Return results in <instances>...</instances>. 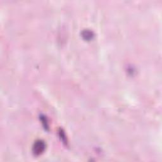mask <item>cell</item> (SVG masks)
<instances>
[{
    "mask_svg": "<svg viewBox=\"0 0 162 162\" xmlns=\"http://www.w3.org/2000/svg\"><path fill=\"white\" fill-rule=\"evenodd\" d=\"M45 144L41 141H39L38 142H36V144L34 146V153L37 154H39L41 153L44 149H45Z\"/></svg>",
    "mask_w": 162,
    "mask_h": 162,
    "instance_id": "cell-1",
    "label": "cell"
}]
</instances>
